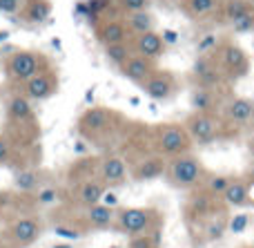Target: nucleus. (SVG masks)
Instances as JSON below:
<instances>
[{
	"label": "nucleus",
	"mask_w": 254,
	"mask_h": 248,
	"mask_svg": "<svg viewBox=\"0 0 254 248\" xmlns=\"http://www.w3.org/2000/svg\"><path fill=\"white\" fill-rule=\"evenodd\" d=\"M121 123H123V116L119 114L116 110L112 107H103V105H96V107H89L80 114L78 119V134L89 143H107L116 132H119Z\"/></svg>",
	"instance_id": "nucleus-1"
},
{
	"label": "nucleus",
	"mask_w": 254,
	"mask_h": 248,
	"mask_svg": "<svg viewBox=\"0 0 254 248\" xmlns=\"http://www.w3.org/2000/svg\"><path fill=\"white\" fill-rule=\"evenodd\" d=\"M163 226V215L158 208L152 206H131V208H116V217L112 224V231L119 235L127 237H138V235H147V233L161 231Z\"/></svg>",
	"instance_id": "nucleus-2"
},
{
	"label": "nucleus",
	"mask_w": 254,
	"mask_h": 248,
	"mask_svg": "<svg viewBox=\"0 0 254 248\" xmlns=\"http://www.w3.org/2000/svg\"><path fill=\"white\" fill-rule=\"evenodd\" d=\"M207 172L210 170L203 165V161L194 152H185V155H179L174 159H167L163 177L176 190H194L203 183Z\"/></svg>",
	"instance_id": "nucleus-3"
},
{
	"label": "nucleus",
	"mask_w": 254,
	"mask_h": 248,
	"mask_svg": "<svg viewBox=\"0 0 254 248\" xmlns=\"http://www.w3.org/2000/svg\"><path fill=\"white\" fill-rule=\"evenodd\" d=\"M149 146H152V152L161 155L163 159H174L179 155L192 152L194 143L190 139L185 125L172 121V123L154 125L152 132H149Z\"/></svg>",
	"instance_id": "nucleus-4"
},
{
	"label": "nucleus",
	"mask_w": 254,
	"mask_h": 248,
	"mask_svg": "<svg viewBox=\"0 0 254 248\" xmlns=\"http://www.w3.org/2000/svg\"><path fill=\"white\" fill-rule=\"evenodd\" d=\"M4 74L11 83L22 85L36 74L49 70V61L43 52H34V49H13L9 56H4Z\"/></svg>",
	"instance_id": "nucleus-5"
},
{
	"label": "nucleus",
	"mask_w": 254,
	"mask_h": 248,
	"mask_svg": "<svg viewBox=\"0 0 254 248\" xmlns=\"http://www.w3.org/2000/svg\"><path fill=\"white\" fill-rule=\"evenodd\" d=\"M185 130H188L190 139L194 146L198 148H207L214 146L216 141L225 137V125L221 121L219 114H205V112H192L188 119L183 121Z\"/></svg>",
	"instance_id": "nucleus-6"
},
{
	"label": "nucleus",
	"mask_w": 254,
	"mask_h": 248,
	"mask_svg": "<svg viewBox=\"0 0 254 248\" xmlns=\"http://www.w3.org/2000/svg\"><path fill=\"white\" fill-rule=\"evenodd\" d=\"M214 58L230 83L232 81H241L243 76L250 74V58H248L246 49L239 43H234V40H223L221 47L216 49Z\"/></svg>",
	"instance_id": "nucleus-7"
},
{
	"label": "nucleus",
	"mask_w": 254,
	"mask_h": 248,
	"mask_svg": "<svg viewBox=\"0 0 254 248\" xmlns=\"http://www.w3.org/2000/svg\"><path fill=\"white\" fill-rule=\"evenodd\" d=\"M45 228L47 226L40 215H18L7 224L4 233L16 248H29L43 237Z\"/></svg>",
	"instance_id": "nucleus-8"
},
{
	"label": "nucleus",
	"mask_w": 254,
	"mask_h": 248,
	"mask_svg": "<svg viewBox=\"0 0 254 248\" xmlns=\"http://www.w3.org/2000/svg\"><path fill=\"white\" fill-rule=\"evenodd\" d=\"M219 116L225 125V132L254 128V101L248 96H228Z\"/></svg>",
	"instance_id": "nucleus-9"
},
{
	"label": "nucleus",
	"mask_w": 254,
	"mask_h": 248,
	"mask_svg": "<svg viewBox=\"0 0 254 248\" xmlns=\"http://www.w3.org/2000/svg\"><path fill=\"white\" fill-rule=\"evenodd\" d=\"M4 112H7V123L11 125L13 130H20L25 137H27V132L36 134L38 121H36L34 103H31L22 92H16V94H11V96L7 98Z\"/></svg>",
	"instance_id": "nucleus-10"
},
{
	"label": "nucleus",
	"mask_w": 254,
	"mask_h": 248,
	"mask_svg": "<svg viewBox=\"0 0 254 248\" xmlns=\"http://www.w3.org/2000/svg\"><path fill=\"white\" fill-rule=\"evenodd\" d=\"M190 76H192L194 87L225 89V85L230 83L214 56H196L192 63V70H190Z\"/></svg>",
	"instance_id": "nucleus-11"
},
{
	"label": "nucleus",
	"mask_w": 254,
	"mask_h": 248,
	"mask_svg": "<svg viewBox=\"0 0 254 248\" xmlns=\"http://www.w3.org/2000/svg\"><path fill=\"white\" fill-rule=\"evenodd\" d=\"M96 177L101 179L107 188L123 186L127 179H129V161H127L125 157L116 155V152H105L103 157H98Z\"/></svg>",
	"instance_id": "nucleus-12"
},
{
	"label": "nucleus",
	"mask_w": 254,
	"mask_h": 248,
	"mask_svg": "<svg viewBox=\"0 0 254 248\" xmlns=\"http://www.w3.org/2000/svg\"><path fill=\"white\" fill-rule=\"evenodd\" d=\"M140 89H143L145 96L152 98V101L165 103V101H170V98L176 96V92H179V81H176V76L172 74V72L156 70L143 85H140Z\"/></svg>",
	"instance_id": "nucleus-13"
},
{
	"label": "nucleus",
	"mask_w": 254,
	"mask_h": 248,
	"mask_svg": "<svg viewBox=\"0 0 254 248\" xmlns=\"http://www.w3.org/2000/svg\"><path fill=\"white\" fill-rule=\"evenodd\" d=\"M20 87H22L20 92L25 94L31 103L47 101V98H52L54 94L58 92V74L52 70V67H49V70L36 74L34 79H29L27 83H22Z\"/></svg>",
	"instance_id": "nucleus-14"
},
{
	"label": "nucleus",
	"mask_w": 254,
	"mask_h": 248,
	"mask_svg": "<svg viewBox=\"0 0 254 248\" xmlns=\"http://www.w3.org/2000/svg\"><path fill=\"white\" fill-rule=\"evenodd\" d=\"M165 165H167V159H163L156 152H147L138 161L129 164V179H134V181H154V179H161L165 174Z\"/></svg>",
	"instance_id": "nucleus-15"
},
{
	"label": "nucleus",
	"mask_w": 254,
	"mask_h": 248,
	"mask_svg": "<svg viewBox=\"0 0 254 248\" xmlns=\"http://www.w3.org/2000/svg\"><path fill=\"white\" fill-rule=\"evenodd\" d=\"M94 36H96V40L103 47L105 45L127 43L131 38L123 18H103V20H96L94 22Z\"/></svg>",
	"instance_id": "nucleus-16"
},
{
	"label": "nucleus",
	"mask_w": 254,
	"mask_h": 248,
	"mask_svg": "<svg viewBox=\"0 0 254 248\" xmlns=\"http://www.w3.org/2000/svg\"><path fill=\"white\" fill-rule=\"evenodd\" d=\"M223 89H210V87H192L190 92V107L192 112H205V114H219L225 103Z\"/></svg>",
	"instance_id": "nucleus-17"
},
{
	"label": "nucleus",
	"mask_w": 254,
	"mask_h": 248,
	"mask_svg": "<svg viewBox=\"0 0 254 248\" xmlns=\"http://www.w3.org/2000/svg\"><path fill=\"white\" fill-rule=\"evenodd\" d=\"M116 217V208H110L105 204H96L89 206V208H83V217H80V224L87 228V233H101V231H112V224H114Z\"/></svg>",
	"instance_id": "nucleus-18"
},
{
	"label": "nucleus",
	"mask_w": 254,
	"mask_h": 248,
	"mask_svg": "<svg viewBox=\"0 0 254 248\" xmlns=\"http://www.w3.org/2000/svg\"><path fill=\"white\" fill-rule=\"evenodd\" d=\"M129 45L134 54L149 58V61H158L167 49L165 40H163V36L158 31H147V34L134 36V38H129Z\"/></svg>",
	"instance_id": "nucleus-19"
},
{
	"label": "nucleus",
	"mask_w": 254,
	"mask_h": 248,
	"mask_svg": "<svg viewBox=\"0 0 254 248\" xmlns=\"http://www.w3.org/2000/svg\"><path fill=\"white\" fill-rule=\"evenodd\" d=\"M105 192H107V186L98 177L78 179V183H76V206L89 208V206L101 204Z\"/></svg>",
	"instance_id": "nucleus-20"
},
{
	"label": "nucleus",
	"mask_w": 254,
	"mask_h": 248,
	"mask_svg": "<svg viewBox=\"0 0 254 248\" xmlns=\"http://www.w3.org/2000/svg\"><path fill=\"white\" fill-rule=\"evenodd\" d=\"M223 0H183L179 4L181 13H183L188 20L194 22H205V20H214L216 13L221 9Z\"/></svg>",
	"instance_id": "nucleus-21"
},
{
	"label": "nucleus",
	"mask_w": 254,
	"mask_h": 248,
	"mask_svg": "<svg viewBox=\"0 0 254 248\" xmlns=\"http://www.w3.org/2000/svg\"><path fill=\"white\" fill-rule=\"evenodd\" d=\"M156 70H158L156 61H149V58H145V56L131 54L129 61H127L119 72L125 76L127 81H129V83H134V85H138V87H140V85H143L145 81H147Z\"/></svg>",
	"instance_id": "nucleus-22"
},
{
	"label": "nucleus",
	"mask_w": 254,
	"mask_h": 248,
	"mask_svg": "<svg viewBox=\"0 0 254 248\" xmlns=\"http://www.w3.org/2000/svg\"><path fill=\"white\" fill-rule=\"evenodd\" d=\"M221 201H223L225 208H246V206L252 204V188L248 183L246 177H237L230 181V186L225 188V192L221 195Z\"/></svg>",
	"instance_id": "nucleus-23"
},
{
	"label": "nucleus",
	"mask_w": 254,
	"mask_h": 248,
	"mask_svg": "<svg viewBox=\"0 0 254 248\" xmlns=\"http://www.w3.org/2000/svg\"><path fill=\"white\" fill-rule=\"evenodd\" d=\"M45 181L47 177L38 165H20L13 170V188L22 195H34Z\"/></svg>",
	"instance_id": "nucleus-24"
},
{
	"label": "nucleus",
	"mask_w": 254,
	"mask_h": 248,
	"mask_svg": "<svg viewBox=\"0 0 254 248\" xmlns=\"http://www.w3.org/2000/svg\"><path fill=\"white\" fill-rule=\"evenodd\" d=\"M123 22L129 31V36H140L147 34V31H156V18L149 9H143V11H131V13H123Z\"/></svg>",
	"instance_id": "nucleus-25"
},
{
	"label": "nucleus",
	"mask_w": 254,
	"mask_h": 248,
	"mask_svg": "<svg viewBox=\"0 0 254 248\" xmlns=\"http://www.w3.org/2000/svg\"><path fill=\"white\" fill-rule=\"evenodd\" d=\"M31 197H34L36 208H56L61 201H65L63 188L58 186V183H52V181H45Z\"/></svg>",
	"instance_id": "nucleus-26"
},
{
	"label": "nucleus",
	"mask_w": 254,
	"mask_h": 248,
	"mask_svg": "<svg viewBox=\"0 0 254 248\" xmlns=\"http://www.w3.org/2000/svg\"><path fill=\"white\" fill-rule=\"evenodd\" d=\"M52 2L49 0H27L20 11V18L27 25H43L52 16Z\"/></svg>",
	"instance_id": "nucleus-27"
},
{
	"label": "nucleus",
	"mask_w": 254,
	"mask_h": 248,
	"mask_svg": "<svg viewBox=\"0 0 254 248\" xmlns=\"http://www.w3.org/2000/svg\"><path fill=\"white\" fill-rule=\"evenodd\" d=\"M250 11H254V7L250 2H246V0H223L214 20L223 22V25L228 27L230 22H234L237 18L246 16V13H250Z\"/></svg>",
	"instance_id": "nucleus-28"
},
{
	"label": "nucleus",
	"mask_w": 254,
	"mask_h": 248,
	"mask_svg": "<svg viewBox=\"0 0 254 248\" xmlns=\"http://www.w3.org/2000/svg\"><path fill=\"white\" fill-rule=\"evenodd\" d=\"M234 179V174H223V172H207V177L203 179V183L198 188L205 190L210 197L221 199V195L225 192V188L230 186V181Z\"/></svg>",
	"instance_id": "nucleus-29"
},
{
	"label": "nucleus",
	"mask_w": 254,
	"mask_h": 248,
	"mask_svg": "<svg viewBox=\"0 0 254 248\" xmlns=\"http://www.w3.org/2000/svg\"><path fill=\"white\" fill-rule=\"evenodd\" d=\"M103 54H105V58L110 61V65H114L116 70H121V67L129 61V56L134 52H131V45H129V40H127V43L105 45V47H103Z\"/></svg>",
	"instance_id": "nucleus-30"
},
{
	"label": "nucleus",
	"mask_w": 254,
	"mask_h": 248,
	"mask_svg": "<svg viewBox=\"0 0 254 248\" xmlns=\"http://www.w3.org/2000/svg\"><path fill=\"white\" fill-rule=\"evenodd\" d=\"M18 159V146L9 134L0 132V168H13Z\"/></svg>",
	"instance_id": "nucleus-31"
},
{
	"label": "nucleus",
	"mask_w": 254,
	"mask_h": 248,
	"mask_svg": "<svg viewBox=\"0 0 254 248\" xmlns=\"http://www.w3.org/2000/svg\"><path fill=\"white\" fill-rule=\"evenodd\" d=\"M221 43H223V38H221L219 34L207 31V34H203L201 38L196 40V56H214L216 49L221 47Z\"/></svg>",
	"instance_id": "nucleus-32"
},
{
	"label": "nucleus",
	"mask_w": 254,
	"mask_h": 248,
	"mask_svg": "<svg viewBox=\"0 0 254 248\" xmlns=\"http://www.w3.org/2000/svg\"><path fill=\"white\" fill-rule=\"evenodd\" d=\"M228 29L232 31L234 36H246V34H254V11L246 13V16L237 18L234 22H230Z\"/></svg>",
	"instance_id": "nucleus-33"
},
{
	"label": "nucleus",
	"mask_w": 254,
	"mask_h": 248,
	"mask_svg": "<svg viewBox=\"0 0 254 248\" xmlns=\"http://www.w3.org/2000/svg\"><path fill=\"white\" fill-rule=\"evenodd\" d=\"M116 7L121 9V13L143 11V9L152 7V0H116Z\"/></svg>",
	"instance_id": "nucleus-34"
},
{
	"label": "nucleus",
	"mask_w": 254,
	"mask_h": 248,
	"mask_svg": "<svg viewBox=\"0 0 254 248\" xmlns=\"http://www.w3.org/2000/svg\"><path fill=\"white\" fill-rule=\"evenodd\" d=\"M27 0H0V16H20Z\"/></svg>",
	"instance_id": "nucleus-35"
},
{
	"label": "nucleus",
	"mask_w": 254,
	"mask_h": 248,
	"mask_svg": "<svg viewBox=\"0 0 254 248\" xmlns=\"http://www.w3.org/2000/svg\"><path fill=\"white\" fill-rule=\"evenodd\" d=\"M163 40H165V45L167 47H170V45H174L176 43V38H179V36H176V31H172V29H163Z\"/></svg>",
	"instance_id": "nucleus-36"
},
{
	"label": "nucleus",
	"mask_w": 254,
	"mask_h": 248,
	"mask_svg": "<svg viewBox=\"0 0 254 248\" xmlns=\"http://www.w3.org/2000/svg\"><path fill=\"white\" fill-rule=\"evenodd\" d=\"M250 152H252V161H254V141H250Z\"/></svg>",
	"instance_id": "nucleus-37"
},
{
	"label": "nucleus",
	"mask_w": 254,
	"mask_h": 248,
	"mask_svg": "<svg viewBox=\"0 0 254 248\" xmlns=\"http://www.w3.org/2000/svg\"><path fill=\"white\" fill-rule=\"evenodd\" d=\"M0 61H4V54H2V45H0Z\"/></svg>",
	"instance_id": "nucleus-38"
},
{
	"label": "nucleus",
	"mask_w": 254,
	"mask_h": 248,
	"mask_svg": "<svg viewBox=\"0 0 254 248\" xmlns=\"http://www.w3.org/2000/svg\"><path fill=\"white\" fill-rule=\"evenodd\" d=\"M170 2H174V4H181V2H183V0H170Z\"/></svg>",
	"instance_id": "nucleus-39"
},
{
	"label": "nucleus",
	"mask_w": 254,
	"mask_h": 248,
	"mask_svg": "<svg viewBox=\"0 0 254 248\" xmlns=\"http://www.w3.org/2000/svg\"><path fill=\"white\" fill-rule=\"evenodd\" d=\"M246 2H250V4H252V7H254V0H246Z\"/></svg>",
	"instance_id": "nucleus-40"
}]
</instances>
